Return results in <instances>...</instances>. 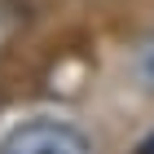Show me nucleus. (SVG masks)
Masks as SVG:
<instances>
[{
    "mask_svg": "<svg viewBox=\"0 0 154 154\" xmlns=\"http://www.w3.org/2000/svg\"><path fill=\"white\" fill-rule=\"evenodd\" d=\"M0 154H88V141L71 123L57 119H31L22 128H13L0 145Z\"/></svg>",
    "mask_w": 154,
    "mask_h": 154,
    "instance_id": "1",
    "label": "nucleus"
},
{
    "mask_svg": "<svg viewBox=\"0 0 154 154\" xmlns=\"http://www.w3.org/2000/svg\"><path fill=\"white\" fill-rule=\"evenodd\" d=\"M132 71H137V79H141L145 88L154 93V40H150V44L141 48V53H137V62H132Z\"/></svg>",
    "mask_w": 154,
    "mask_h": 154,
    "instance_id": "2",
    "label": "nucleus"
},
{
    "mask_svg": "<svg viewBox=\"0 0 154 154\" xmlns=\"http://www.w3.org/2000/svg\"><path fill=\"white\" fill-rule=\"evenodd\" d=\"M137 154H154V132H150V137L141 141V150H137Z\"/></svg>",
    "mask_w": 154,
    "mask_h": 154,
    "instance_id": "3",
    "label": "nucleus"
}]
</instances>
